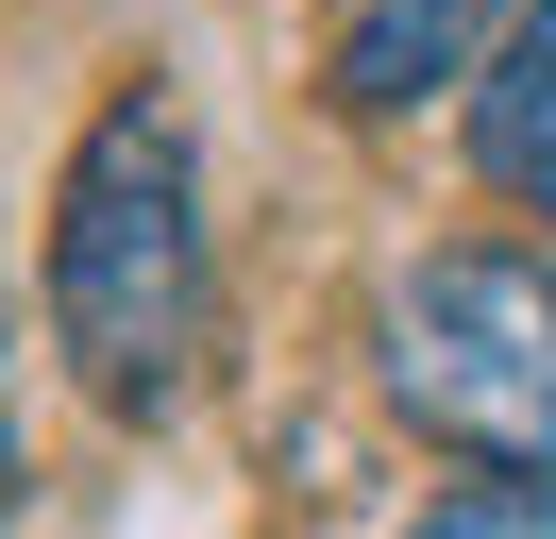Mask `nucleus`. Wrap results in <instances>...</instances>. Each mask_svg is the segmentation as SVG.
I'll list each match as a JSON object with an SVG mask.
<instances>
[{
	"instance_id": "obj_1",
	"label": "nucleus",
	"mask_w": 556,
	"mask_h": 539,
	"mask_svg": "<svg viewBox=\"0 0 556 539\" xmlns=\"http://www.w3.org/2000/svg\"><path fill=\"white\" fill-rule=\"evenodd\" d=\"M51 337L118 422H152L203 354V152L169 85H118L51 186Z\"/></svg>"
},
{
	"instance_id": "obj_2",
	"label": "nucleus",
	"mask_w": 556,
	"mask_h": 539,
	"mask_svg": "<svg viewBox=\"0 0 556 539\" xmlns=\"http://www.w3.org/2000/svg\"><path fill=\"white\" fill-rule=\"evenodd\" d=\"M388 404L421 438H455L506 489H556V253L455 236V253L388 270Z\"/></svg>"
},
{
	"instance_id": "obj_3",
	"label": "nucleus",
	"mask_w": 556,
	"mask_h": 539,
	"mask_svg": "<svg viewBox=\"0 0 556 539\" xmlns=\"http://www.w3.org/2000/svg\"><path fill=\"white\" fill-rule=\"evenodd\" d=\"M489 17H506V0H354V17H338V67H320V85H338L354 118H405L421 85H455V67L489 51Z\"/></svg>"
},
{
	"instance_id": "obj_4",
	"label": "nucleus",
	"mask_w": 556,
	"mask_h": 539,
	"mask_svg": "<svg viewBox=\"0 0 556 539\" xmlns=\"http://www.w3.org/2000/svg\"><path fill=\"white\" fill-rule=\"evenodd\" d=\"M472 168L522 202V220H556V0H522L506 51H489V85H472Z\"/></svg>"
},
{
	"instance_id": "obj_5",
	"label": "nucleus",
	"mask_w": 556,
	"mask_h": 539,
	"mask_svg": "<svg viewBox=\"0 0 556 539\" xmlns=\"http://www.w3.org/2000/svg\"><path fill=\"white\" fill-rule=\"evenodd\" d=\"M421 539H556V489H455Z\"/></svg>"
},
{
	"instance_id": "obj_6",
	"label": "nucleus",
	"mask_w": 556,
	"mask_h": 539,
	"mask_svg": "<svg viewBox=\"0 0 556 539\" xmlns=\"http://www.w3.org/2000/svg\"><path fill=\"white\" fill-rule=\"evenodd\" d=\"M0 489H17V438H0Z\"/></svg>"
}]
</instances>
